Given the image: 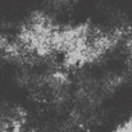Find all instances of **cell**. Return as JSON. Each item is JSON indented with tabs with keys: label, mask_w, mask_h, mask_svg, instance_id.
<instances>
[{
	"label": "cell",
	"mask_w": 132,
	"mask_h": 132,
	"mask_svg": "<svg viewBox=\"0 0 132 132\" xmlns=\"http://www.w3.org/2000/svg\"><path fill=\"white\" fill-rule=\"evenodd\" d=\"M131 121L132 0H0V132Z\"/></svg>",
	"instance_id": "6da1fadb"
}]
</instances>
